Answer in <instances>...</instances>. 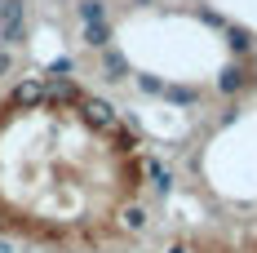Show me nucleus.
Listing matches in <instances>:
<instances>
[{
	"instance_id": "1",
	"label": "nucleus",
	"mask_w": 257,
	"mask_h": 253,
	"mask_svg": "<svg viewBox=\"0 0 257 253\" xmlns=\"http://www.w3.org/2000/svg\"><path fill=\"white\" fill-rule=\"evenodd\" d=\"M151 155L124 111L80 80L0 94V235L45 253H115L147 227Z\"/></svg>"
}]
</instances>
